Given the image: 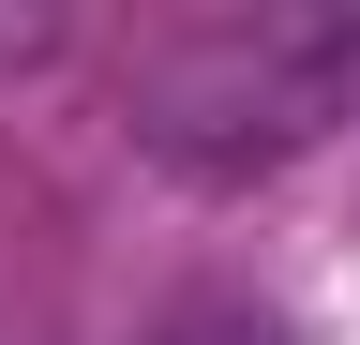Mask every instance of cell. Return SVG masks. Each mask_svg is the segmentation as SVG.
Wrapping results in <instances>:
<instances>
[{
  "label": "cell",
  "instance_id": "1",
  "mask_svg": "<svg viewBox=\"0 0 360 345\" xmlns=\"http://www.w3.org/2000/svg\"><path fill=\"white\" fill-rule=\"evenodd\" d=\"M330 120H345V30L315 15H195L135 75V136L180 181H255V165L315 150Z\"/></svg>",
  "mask_w": 360,
  "mask_h": 345
},
{
  "label": "cell",
  "instance_id": "2",
  "mask_svg": "<svg viewBox=\"0 0 360 345\" xmlns=\"http://www.w3.org/2000/svg\"><path fill=\"white\" fill-rule=\"evenodd\" d=\"M165 345H300V330L255 315V300H195V315H165Z\"/></svg>",
  "mask_w": 360,
  "mask_h": 345
}]
</instances>
